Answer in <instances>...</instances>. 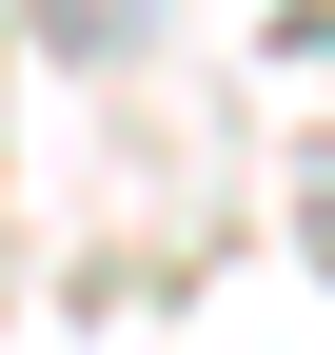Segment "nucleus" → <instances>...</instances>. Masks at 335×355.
I'll return each mask as SVG.
<instances>
[{
    "instance_id": "f257e3e1",
    "label": "nucleus",
    "mask_w": 335,
    "mask_h": 355,
    "mask_svg": "<svg viewBox=\"0 0 335 355\" xmlns=\"http://www.w3.org/2000/svg\"><path fill=\"white\" fill-rule=\"evenodd\" d=\"M60 40H118V0H60Z\"/></svg>"
},
{
    "instance_id": "f03ea898",
    "label": "nucleus",
    "mask_w": 335,
    "mask_h": 355,
    "mask_svg": "<svg viewBox=\"0 0 335 355\" xmlns=\"http://www.w3.org/2000/svg\"><path fill=\"white\" fill-rule=\"evenodd\" d=\"M316 217H335V178H316Z\"/></svg>"
}]
</instances>
